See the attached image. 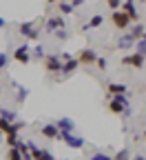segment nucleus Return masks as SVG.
Masks as SVG:
<instances>
[{
    "label": "nucleus",
    "instance_id": "c9c22d12",
    "mask_svg": "<svg viewBox=\"0 0 146 160\" xmlns=\"http://www.w3.org/2000/svg\"><path fill=\"white\" fill-rule=\"evenodd\" d=\"M22 160H31V153H27V156H22Z\"/></svg>",
    "mask_w": 146,
    "mask_h": 160
},
{
    "label": "nucleus",
    "instance_id": "5701e85b",
    "mask_svg": "<svg viewBox=\"0 0 146 160\" xmlns=\"http://www.w3.org/2000/svg\"><path fill=\"white\" fill-rule=\"evenodd\" d=\"M47 53H45V47L42 45H35L33 47V51H31V58H38V60H42Z\"/></svg>",
    "mask_w": 146,
    "mask_h": 160
},
{
    "label": "nucleus",
    "instance_id": "bb28decb",
    "mask_svg": "<svg viewBox=\"0 0 146 160\" xmlns=\"http://www.w3.org/2000/svg\"><path fill=\"white\" fill-rule=\"evenodd\" d=\"M135 47H137V53H144L146 56V38H137L135 40Z\"/></svg>",
    "mask_w": 146,
    "mask_h": 160
},
{
    "label": "nucleus",
    "instance_id": "f257e3e1",
    "mask_svg": "<svg viewBox=\"0 0 146 160\" xmlns=\"http://www.w3.org/2000/svg\"><path fill=\"white\" fill-rule=\"evenodd\" d=\"M109 111L115 116H131L129 107V96H109Z\"/></svg>",
    "mask_w": 146,
    "mask_h": 160
},
{
    "label": "nucleus",
    "instance_id": "e433bc0d",
    "mask_svg": "<svg viewBox=\"0 0 146 160\" xmlns=\"http://www.w3.org/2000/svg\"><path fill=\"white\" fill-rule=\"evenodd\" d=\"M133 160H146V158H144V156H135Z\"/></svg>",
    "mask_w": 146,
    "mask_h": 160
},
{
    "label": "nucleus",
    "instance_id": "393cba45",
    "mask_svg": "<svg viewBox=\"0 0 146 160\" xmlns=\"http://www.w3.org/2000/svg\"><path fill=\"white\" fill-rule=\"evenodd\" d=\"M5 140H7V145H9V147H18L20 136H18V133H7V136H5Z\"/></svg>",
    "mask_w": 146,
    "mask_h": 160
},
{
    "label": "nucleus",
    "instance_id": "473e14b6",
    "mask_svg": "<svg viewBox=\"0 0 146 160\" xmlns=\"http://www.w3.org/2000/svg\"><path fill=\"white\" fill-rule=\"evenodd\" d=\"M87 2V0H71V7L75 9V7H82V5H84Z\"/></svg>",
    "mask_w": 146,
    "mask_h": 160
},
{
    "label": "nucleus",
    "instance_id": "423d86ee",
    "mask_svg": "<svg viewBox=\"0 0 146 160\" xmlns=\"http://www.w3.org/2000/svg\"><path fill=\"white\" fill-rule=\"evenodd\" d=\"M11 58L16 60V62H20V65H29L31 62V49H29V45L16 47V51L11 53Z\"/></svg>",
    "mask_w": 146,
    "mask_h": 160
},
{
    "label": "nucleus",
    "instance_id": "1a4fd4ad",
    "mask_svg": "<svg viewBox=\"0 0 146 160\" xmlns=\"http://www.w3.org/2000/svg\"><path fill=\"white\" fill-rule=\"evenodd\" d=\"M60 140H64V145L71 149H84V138H80L75 133H60Z\"/></svg>",
    "mask_w": 146,
    "mask_h": 160
},
{
    "label": "nucleus",
    "instance_id": "f8f14e48",
    "mask_svg": "<svg viewBox=\"0 0 146 160\" xmlns=\"http://www.w3.org/2000/svg\"><path fill=\"white\" fill-rule=\"evenodd\" d=\"M45 22H47V31L49 33H55L58 29H64L67 27V20L62 18V16H51V18L45 20Z\"/></svg>",
    "mask_w": 146,
    "mask_h": 160
},
{
    "label": "nucleus",
    "instance_id": "58836bf2",
    "mask_svg": "<svg viewBox=\"0 0 146 160\" xmlns=\"http://www.w3.org/2000/svg\"><path fill=\"white\" fill-rule=\"evenodd\" d=\"M0 142H2V133H0Z\"/></svg>",
    "mask_w": 146,
    "mask_h": 160
},
{
    "label": "nucleus",
    "instance_id": "c85d7f7f",
    "mask_svg": "<svg viewBox=\"0 0 146 160\" xmlns=\"http://www.w3.org/2000/svg\"><path fill=\"white\" fill-rule=\"evenodd\" d=\"M55 38L60 40V42H64V40H69V33H67V29H58V31H55Z\"/></svg>",
    "mask_w": 146,
    "mask_h": 160
},
{
    "label": "nucleus",
    "instance_id": "7c9ffc66",
    "mask_svg": "<svg viewBox=\"0 0 146 160\" xmlns=\"http://www.w3.org/2000/svg\"><path fill=\"white\" fill-rule=\"evenodd\" d=\"M106 5H109V9H120V5H122V0H106Z\"/></svg>",
    "mask_w": 146,
    "mask_h": 160
},
{
    "label": "nucleus",
    "instance_id": "0eeeda50",
    "mask_svg": "<svg viewBox=\"0 0 146 160\" xmlns=\"http://www.w3.org/2000/svg\"><path fill=\"white\" fill-rule=\"evenodd\" d=\"M78 62L80 65H84V67H91V65H95V60H97V53L93 51V49H82V51H78Z\"/></svg>",
    "mask_w": 146,
    "mask_h": 160
},
{
    "label": "nucleus",
    "instance_id": "aec40b11",
    "mask_svg": "<svg viewBox=\"0 0 146 160\" xmlns=\"http://www.w3.org/2000/svg\"><path fill=\"white\" fill-rule=\"evenodd\" d=\"M0 133H2V136L16 133V131H13V122H9V120H5V118H0Z\"/></svg>",
    "mask_w": 146,
    "mask_h": 160
},
{
    "label": "nucleus",
    "instance_id": "9d476101",
    "mask_svg": "<svg viewBox=\"0 0 146 160\" xmlns=\"http://www.w3.org/2000/svg\"><path fill=\"white\" fill-rule=\"evenodd\" d=\"M120 9L131 18V25H133V22H139V13H137V9H135V0H122Z\"/></svg>",
    "mask_w": 146,
    "mask_h": 160
},
{
    "label": "nucleus",
    "instance_id": "72a5a7b5",
    "mask_svg": "<svg viewBox=\"0 0 146 160\" xmlns=\"http://www.w3.org/2000/svg\"><path fill=\"white\" fill-rule=\"evenodd\" d=\"M5 27H7V20H5V18H0V29H5Z\"/></svg>",
    "mask_w": 146,
    "mask_h": 160
},
{
    "label": "nucleus",
    "instance_id": "2eb2a0df",
    "mask_svg": "<svg viewBox=\"0 0 146 160\" xmlns=\"http://www.w3.org/2000/svg\"><path fill=\"white\" fill-rule=\"evenodd\" d=\"M78 67H80L78 58L64 60V62H62V71H60V73H64V76H71V73H75V71H78Z\"/></svg>",
    "mask_w": 146,
    "mask_h": 160
},
{
    "label": "nucleus",
    "instance_id": "b1692460",
    "mask_svg": "<svg viewBox=\"0 0 146 160\" xmlns=\"http://www.w3.org/2000/svg\"><path fill=\"white\" fill-rule=\"evenodd\" d=\"M0 118H5V120H9V122H13V120H16V111H11V109H2V107H0Z\"/></svg>",
    "mask_w": 146,
    "mask_h": 160
},
{
    "label": "nucleus",
    "instance_id": "6e6552de",
    "mask_svg": "<svg viewBox=\"0 0 146 160\" xmlns=\"http://www.w3.org/2000/svg\"><path fill=\"white\" fill-rule=\"evenodd\" d=\"M45 71H49V73H60L62 71V60L58 58V53L45 56Z\"/></svg>",
    "mask_w": 146,
    "mask_h": 160
},
{
    "label": "nucleus",
    "instance_id": "a19ab883",
    "mask_svg": "<svg viewBox=\"0 0 146 160\" xmlns=\"http://www.w3.org/2000/svg\"><path fill=\"white\" fill-rule=\"evenodd\" d=\"M139 2H146V0H139Z\"/></svg>",
    "mask_w": 146,
    "mask_h": 160
},
{
    "label": "nucleus",
    "instance_id": "f3484780",
    "mask_svg": "<svg viewBox=\"0 0 146 160\" xmlns=\"http://www.w3.org/2000/svg\"><path fill=\"white\" fill-rule=\"evenodd\" d=\"M13 87H16V102L18 105H25V100L29 98V89L22 87V85H16V82H13Z\"/></svg>",
    "mask_w": 146,
    "mask_h": 160
},
{
    "label": "nucleus",
    "instance_id": "20e7f679",
    "mask_svg": "<svg viewBox=\"0 0 146 160\" xmlns=\"http://www.w3.org/2000/svg\"><path fill=\"white\" fill-rule=\"evenodd\" d=\"M27 147H29L31 160H55L51 151H47V149H40V147H35V142H33V140H27Z\"/></svg>",
    "mask_w": 146,
    "mask_h": 160
},
{
    "label": "nucleus",
    "instance_id": "39448f33",
    "mask_svg": "<svg viewBox=\"0 0 146 160\" xmlns=\"http://www.w3.org/2000/svg\"><path fill=\"white\" fill-rule=\"evenodd\" d=\"M144 60H146V56L135 51V53L124 56V58H122V65H124V67H133V69H144Z\"/></svg>",
    "mask_w": 146,
    "mask_h": 160
},
{
    "label": "nucleus",
    "instance_id": "4468645a",
    "mask_svg": "<svg viewBox=\"0 0 146 160\" xmlns=\"http://www.w3.org/2000/svg\"><path fill=\"white\" fill-rule=\"evenodd\" d=\"M106 89H109V96H131L126 85H122V82H109Z\"/></svg>",
    "mask_w": 146,
    "mask_h": 160
},
{
    "label": "nucleus",
    "instance_id": "dca6fc26",
    "mask_svg": "<svg viewBox=\"0 0 146 160\" xmlns=\"http://www.w3.org/2000/svg\"><path fill=\"white\" fill-rule=\"evenodd\" d=\"M117 47L120 49H131V47H135V38L126 31L124 36H120V40H117Z\"/></svg>",
    "mask_w": 146,
    "mask_h": 160
},
{
    "label": "nucleus",
    "instance_id": "f03ea898",
    "mask_svg": "<svg viewBox=\"0 0 146 160\" xmlns=\"http://www.w3.org/2000/svg\"><path fill=\"white\" fill-rule=\"evenodd\" d=\"M40 25H42V20H27V22H18V31H20V36H25L27 40H38Z\"/></svg>",
    "mask_w": 146,
    "mask_h": 160
},
{
    "label": "nucleus",
    "instance_id": "412c9836",
    "mask_svg": "<svg viewBox=\"0 0 146 160\" xmlns=\"http://www.w3.org/2000/svg\"><path fill=\"white\" fill-rule=\"evenodd\" d=\"M58 11H60L62 16H69V13H73L75 9L71 7V2H67V0H60V2H58Z\"/></svg>",
    "mask_w": 146,
    "mask_h": 160
},
{
    "label": "nucleus",
    "instance_id": "2f4dec72",
    "mask_svg": "<svg viewBox=\"0 0 146 160\" xmlns=\"http://www.w3.org/2000/svg\"><path fill=\"white\" fill-rule=\"evenodd\" d=\"M95 65H97V67H100V69L104 71V69H106V58H100V56H97V60H95Z\"/></svg>",
    "mask_w": 146,
    "mask_h": 160
},
{
    "label": "nucleus",
    "instance_id": "cd10ccee",
    "mask_svg": "<svg viewBox=\"0 0 146 160\" xmlns=\"http://www.w3.org/2000/svg\"><path fill=\"white\" fill-rule=\"evenodd\" d=\"M131 158V151L129 149H120L115 156H113V160H129Z\"/></svg>",
    "mask_w": 146,
    "mask_h": 160
},
{
    "label": "nucleus",
    "instance_id": "9b49d317",
    "mask_svg": "<svg viewBox=\"0 0 146 160\" xmlns=\"http://www.w3.org/2000/svg\"><path fill=\"white\" fill-rule=\"evenodd\" d=\"M53 125L58 127L60 133H73L75 131V120L73 118H58Z\"/></svg>",
    "mask_w": 146,
    "mask_h": 160
},
{
    "label": "nucleus",
    "instance_id": "a211bd4d",
    "mask_svg": "<svg viewBox=\"0 0 146 160\" xmlns=\"http://www.w3.org/2000/svg\"><path fill=\"white\" fill-rule=\"evenodd\" d=\"M102 22H104V16H93L91 20H89V22L84 25V27H82V31H91V29H97V27H102Z\"/></svg>",
    "mask_w": 146,
    "mask_h": 160
},
{
    "label": "nucleus",
    "instance_id": "6ab92c4d",
    "mask_svg": "<svg viewBox=\"0 0 146 160\" xmlns=\"http://www.w3.org/2000/svg\"><path fill=\"white\" fill-rule=\"evenodd\" d=\"M144 31H146V29H144V22H133V25L129 27V33H131L135 40H137V38H142V36H144Z\"/></svg>",
    "mask_w": 146,
    "mask_h": 160
},
{
    "label": "nucleus",
    "instance_id": "ea45409f",
    "mask_svg": "<svg viewBox=\"0 0 146 160\" xmlns=\"http://www.w3.org/2000/svg\"><path fill=\"white\" fill-rule=\"evenodd\" d=\"M60 160H69V158H60Z\"/></svg>",
    "mask_w": 146,
    "mask_h": 160
},
{
    "label": "nucleus",
    "instance_id": "4c0bfd02",
    "mask_svg": "<svg viewBox=\"0 0 146 160\" xmlns=\"http://www.w3.org/2000/svg\"><path fill=\"white\" fill-rule=\"evenodd\" d=\"M144 142H146V129H144Z\"/></svg>",
    "mask_w": 146,
    "mask_h": 160
},
{
    "label": "nucleus",
    "instance_id": "a878e982",
    "mask_svg": "<svg viewBox=\"0 0 146 160\" xmlns=\"http://www.w3.org/2000/svg\"><path fill=\"white\" fill-rule=\"evenodd\" d=\"M9 60H11V56H9V53H5V51H0V71H2V69H7V65H9Z\"/></svg>",
    "mask_w": 146,
    "mask_h": 160
},
{
    "label": "nucleus",
    "instance_id": "f704fd0d",
    "mask_svg": "<svg viewBox=\"0 0 146 160\" xmlns=\"http://www.w3.org/2000/svg\"><path fill=\"white\" fill-rule=\"evenodd\" d=\"M47 2H49V5H58V2H60V0H47Z\"/></svg>",
    "mask_w": 146,
    "mask_h": 160
},
{
    "label": "nucleus",
    "instance_id": "ddd939ff",
    "mask_svg": "<svg viewBox=\"0 0 146 160\" xmlns=\"http://www.w3.org/2000/svg\"><path fill=\"white\" fill-rule=\"evenodd\" d=\"M40 133H42L47 140H60V131H58V127L51 122V125H42L40 127Z\"/></svg>",
    "mask_w": 146,
    "mask_h": 160
},
{
    "label": "nucleus",
    "instance_id": "c756f323",
    "mask_svg": "<svg viewBox=\"0 0 146 160\" xmlns=\"http://www.w3.org/2000/svg\"><path fill=\"white\" fill-rule=\"evenodd\" d=\"M89 160H113V156H109V153H93Z\"/></svg>",
    "mask_w": 146,
    "mask_h": 160
},
{
    "label": "nucleus",
    "instance_id": "4be33fe9",
    "mask_svg": "<svg viewBox=\"0 0 146 160\" xmlns=\"http://www.w3.org/2000/svg\"><path fill=\"white\" fill-rule=\"evenodd\" d=\"M5 160H22V153H20L16 147H9V151H7V156H5Z\"/></svg>",
    "mask_w": 146,
    "mask_h": 160
},
{
    "label": "nucleus",
    "instance_id": "7ed1b4c3",
    "mask_svg": "<svg viewBox=\"0 0 146 160\" xmlns=\"http://www.w3.org/2000/svg\"><path fill=\"white\" fill-rule=\"evenodd\" d=\"M111 22H113V27L120 29V31H129V27H131V18L124 13L122 9H115V11L111 13Z\"/></svg>",
    "mask_w": 146,
    "mask_h": 160
}]
</instances>
